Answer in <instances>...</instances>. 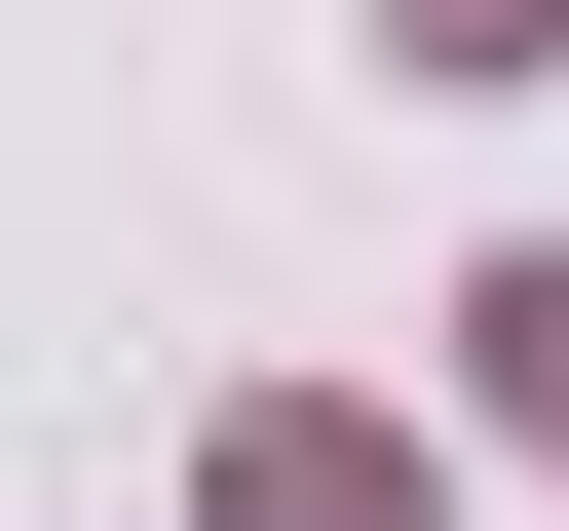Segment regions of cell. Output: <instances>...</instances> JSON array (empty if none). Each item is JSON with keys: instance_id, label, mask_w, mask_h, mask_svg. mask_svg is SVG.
<instances>
[{"instance_id": "6da1fadb", "label": "cell", "mask_w": 569, "mask_h": 531, "mask_svg": "<svg viewBox=\"0 0 569 531\" xmlns=\"http://www.w3.org/2000/svg\"><path fill=\"white\" fill-rule=\"evenodd\" d=\"M456 342H493V418H569V266H493V304H456Z\"/></svg>"}, {"instance_id": "7a4b0ae2", "label": "cell", "mask_w": 569, "mask_h": 531, "mask_svg": "<svg viewBox=\"0 0 569 531\" xmlns=\"http://www.w3.org/2000/svg\"><path fill=\"white\" fill-rule=\"evenodd\" d=\"M418 39H456V77H531V0H418Z\"/></svg>"}]
</instances>
